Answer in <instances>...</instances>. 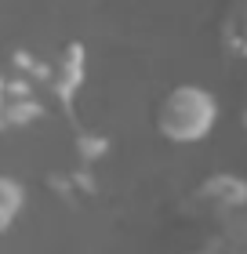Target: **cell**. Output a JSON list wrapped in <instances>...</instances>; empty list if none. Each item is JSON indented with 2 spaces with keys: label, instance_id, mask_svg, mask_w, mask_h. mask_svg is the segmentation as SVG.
<instances>
[{
  "label": "cell",
  "instance_id": "6da1fadb",
  "mask_svg": "<svg viewBox=\"0 0 247 254\" xmlns=\"http://www.w3.org/2000/svg\"><path fill=\"white\" fill-rule=\"evenodd\" d=\"M218 124V102L207 87L196 84H174L157 106V131L171 145H193L215 131Z\"/></svg>",
  "mask_w": 247,
  "mask_h": 254
},
{
  "label": "cell",
  "instance_id": "7a4b0ae2",
  "mask_svg": "<svg viewBox=\"0 0 247 254\" xmlns=\"http://www.w3.org/2000/svg\"><path fill=\"white\" fill-rule=\"evenodd\" d=\"M196 211H204L211 218H237L247 211V182L237 175H211L193 196Z\"/></svg>",
  "mask_w": 247,
  "mask_h": 254
},
{
  "label": "cell",
  "instance_id": "3957f363",
  "mask_svg": "<svg viewBox=\"0 0 247 254\" xmlns=\"http://www.w3.org/2000/svg\"><path fill=\"white\" fill-rule=\"evenodd\" d=\"M222 44L247 59V0H229L226 15H222Z\"/></svg>",
  "mask_w": 247,
  "mask_h": 254
},
{
  "label": "cell",
  "instance_id": "277c9868",
  "mask_svg": "<svg viewBox=\"0 0 247 254\" xmlns=\"http://www.w3.org/2000/svg\"><path fill=\"white\" fill-rule=\"evenodd\" d=\"M200 254H247V211L237 218H226V233Z\"/></svg>",
  "mask_w": 247,
  "mask_h": 254
},
{
  "label": "cell",
  "instance_id": "5b68a950",
  "mask_svg": "<svg viewBox=\"0 0 247 254\" xmlns=\"http://www.w3.org/2000/svg\"><path fill=\"white\" fill-rule=\"evenodd\" d=\"M22 207H26V189H22L15 178L0 175V233H7V229L15 225Z\"/></svg>",
  "mask_w": 247,
  "mask_h": 254
},
{
  "label": "cell",
  "instance_id": "8992f818",
  "mask_svg": "<svg viewBox=\"0 0 247 254\" xmlns=\"http://www.w3.org/2000/svg\"><path fill=\"white\" fill-rule=\"evenodd\" d=\"M0 87H4V80H0Z\"/></svg>",
  "mask_w": 247,
  "mask_h": 254
}]
</instances>
